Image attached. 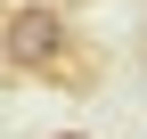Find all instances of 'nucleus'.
<instances>
[{"mask_svg": "<svg viewBox=\"0 0 147 139\" xmlns=\"http://www.w3.org/2000/svg\"><path fill=\"white\" fill-rule=\"evenodd\" d=\"M65 49H74V25L49 0H16V8L0 16V57H8L16 74H57Z\"/></svg>", "mask_w": 147, "mask_h": 139, "instance_id": "1", "label": "nucleus"}]
</instances>
